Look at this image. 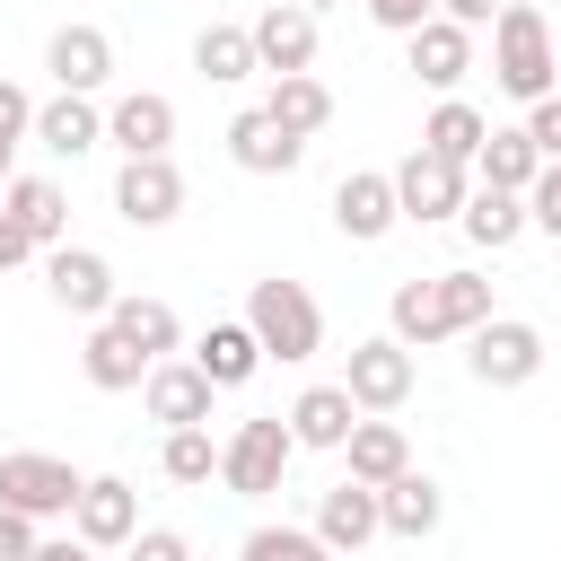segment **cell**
<instances>
[{
    "label": "cell",
    "instance_id": "6da1fadb",
    "mask_svg": "<svg viewBox=\"0 0 561 561\" xmlns=\"http://www.w3.org/2000/svg\"><path fill=\"white\" fill-rule=\"evenodd\" d=\"M386 316H394V342L438 351V342H456V333L491 324L500 307H491V280H482V272H430V280H403Z\"/></svg>",
    "mask_w": 561,
    "mask_h": 561
},
{
    "label": "cell",
    "instance_id": "7a4b0ae2",
    "mask_svg": "<svg viewBox=\"0 0 561 561\" xmlns=\"http://www.w3.org/2000/svg\"><path fill=\"white\" fill-rule=\"evenodd\" d=\"M552 18L535 9V0H508L500 18H491V79L517 96V105H535V96H552Z\"/></svg>",
    "mask_w": 561,
    "mask_h": 561
},
{
    "label": "cell",
    "instance_id": "3957f363",
    "mask_svg": "<svg viewBox=\"0 0 561 561\" xmlns=\"http://www.w3.org/2000/svg\"><path fill=\"white\" fill-rule=\"evenodd\" d=\"M245 324H254V342H263V359H316L324 351V307H316V289L307 280H254V298H245Z\"/></svg>",
    "mask_w": 561,
    "mask_h": 561
},
{
    "label": "cell",
    "instance_id": "277c9868",
    "mask_svg": "<svg viewBox=\"0 0 561 561\" xmlns=\"http://www.w3.org/2000/svg\"><path fill=\"white\" fill-rule=\"evenodd\" d=\"M289 456H298V438H289V412H263V421H237V430L219 438V482H228L237 500H263V491H280V473H289Z\"/></svg>",
    "mask_w": 561,
    "mask_h": 561
},
{
    "label": "cell",
    "instance_id": "5b68a950",
    "mask_svg": "<svg viewBox=\"0 0 561 561\" xmlns=\"http://www.w3.org/2000/svg\"><path fill=\"white\" fill-rule=\"evenodd\" d=\"M79 465L70 456H44V447H9L0 456V508H26V517H70L79 508Z\"/></svg>",
    "mask_w": 561,
    "mask_h": 561
},
{
    "label": "cell",
    "instance_id": "8992f818",
    "mask_svg": "<svg viewBox=\"0 0 561 561\" xmlns=\"http://www.w3.org/2000/svg\"><path fill=\"white\" fill-rule=\"evenodd\" d=\"M465 368L482 377V386H535L543 377V333L526 324V316H491V324H473L465 333Z\"/></svg>",
    "mask_w": 561,
    "mask_h": 561
},
{
    "label": "cell",
    "instance_id": "52a82bcc",
    "mask_svg": "<svg viewBox=\"0 0 561 561\" xmlns=\"http://www.w3.org/2000/svg\"><path fill=\"white\" fill-rule=\"evenodd\" d=\"M412 342H394V333H368V342H351V368H342V386H351V403L359 412H403L412 403Z\"/></svg>",
    "mask_w": 561,
    "mask_h": 561
},
{
    "label": "cell",
    "instance_id": "ba28073f",
    "mask_svg": "<svg viewBox=\"0 0 561 561\" xmlns=\"http://www.w3.org/2000/svg\"><path fill=\"white\" fill-rule=\"evenodd\" d=\"M465 193H473V167H456V158L412 149V158L394 167V202H403V219H421V228L456 219V210H465Z\"/></svg>",
    "mask_w": 561,
    "mask_h": 561
},
{
    "label": "cell",
    "instance_id": "9c48e42d",
    "mask_svg": "<svg viewBox=\"0 0 561 561\" xmlns=\"http://www.w3.org/2000/svg\"><path fill=\"white\" fill-rule=\"evenodd\" d=\"M44 289H53L61 316H88V324L114 316V298H123V289H114V263H105L96 245H53V254H44Z\"/></svg>",
    "mask_w": 561,
    "mask_h": 561
},
{
    "label": "cell",
    "instance_id": "30bf717a",
    "mask_svg": "<svg viewBox=\"0 0 561 561\" xmlns=\"http://www.w3.org/2000/svg\"><path fill=\"white\" fill-rule=\"evenodd\" d=\"M70 535L96 543V552L131 543V535H140V491H131L123 473H88V482H79V508H70Z\"/></svg>",
    "mask_w": 561,
    "mask_h": 561
},
{
    "label": "cell",
    "instance_id": "8fae6325",
    "mask_svg": "<svg viewBox=\"0 0 561 561\" xmlns=\"http://www.w3.org/2000/svg\"><path fill=\"white\" fill-rule=\"evenodd\" d=\"M44 70H53V88H70V96H96V88L114 79V35H105V26H88V18H70V26H53V44H44Z\"/></svg>",
    "mask_w": 561,
    "mask_h": 561
},
{
    "label": "cell",
    "instance_id": "7c38bea8",
    "mask_svg": "<svg viewBox=\"0 0 561 561\" xmlns=\"http://www.w3.org/2000/svg\"><path fill=\"white\" fill-rule=\"evenodd\" d=\"M114 210H123L131 228H167V219L184 210V167H175V158H123Z\"/></svg>",
    "mask_w": 561,
    "mask_h": 561
},
{
    "label": "cell",
    "instance_id": "4fadbf2b",
    "mask_svg": "<svg viewBox=\"0 0 561 561\" xmlns=\"http://www.w3.org/2000/svg\"><path fill=\"white\" fill-rule=\"evenodd\" d=\"M394 219H403V202H394V175H377V167H351V175L333 184V228H342L351 245H377Z\"/></svg>",
    "mask_w": 561,
    "mask_h": 561
},
{
    "label": "cell",
    "instance_id": "5bb4252c",
    "mask_svg": "<svg viewBox=\"0 0 561 561\" xmlns=\"http://www.w3.org/2000/svg\"><path fill=\"white\" fill-rule=\"evenodd\" d=\"M105 140H114L123 158H167V149H175V105H167L158 88H131V96L105 105Z\"/></svg>",
    "mask_w": 561,
    "mask_h": 561
},
{
    "label": "cell",
    "instance_id": "9a60e30c",
    "mask_svg": "<svg viewBox=\"0 0 561 561\" xmlns=\"http://www.w3.org/2000/svg\"><path fill=\"white\" fill-rule=\"evenodd\" d=\"M210 377L193 368V359H158L149 377H140V403H149V421H167V430H202L210 421Z\"/></svg>",
    "mask_w": 561,
    "mask_h": 561
},
{
    "label": "cell",
    "instance_id": "2e32d148",
    "mask_svg": "<svg viewBox=\"0 0 561 561\" xmlns=\"http://www.w3.org/2000/svg\"><path fill=\"white\" fill-rule=\"evenodd\" d=\"M254 61H263L272 79H289V70H316V9H298V0H272V9L254 18Z\"/></svg>",
    "mask_w": 561,
    "mask_h": 561
},
{
    "label": "cell",
    "instance_id": "e0dca14e",
    "mask_svg": "<svg viewBox=\"0 0 561 561\" xmlns=\"http://www.w3.org/2000/svg\"><path fill=\"white\" fill-rule=\"evenodd\" d=\"M403 44H412V79H421V88H438V96H456V88H465V70H473V26L430 18V26H412Z\"/></svg>",
    "mask_w": 561,
    "mask_h": 561
},
{
    "label": "cell",
    "instance_id": "ac0fdd59",
    "mask_svg": "<svg viewBox=\"0 0 561 561\" xmlns=\"http://www.w3.org/2000/svg\"><path fill=\"white\" fill-rule=\"evenodd\" d=\"M316 535H324L333 552H359V543H377V535H386V508H377V491L342 473V482L316 500Z\"/></svg>",
    "mask_w": 561,
    "mask_h": 561
},
{
    "label": "cell",
    "instance_id": "d6986e66",
    "mask_svg": "<svg viewBox=\"0 0 561 561\" xmlns=\"http://www.w3.org/2000/svg\"><path fill=\"white\" fill-rule=\"evenodd\" d=\"M228 158H237L245 175H289V167L307 158V140H298V131H280L263 105H245V114L228 123Z\"/></svg>",
    "mask_w": 561,
    "mask_h": 561
},
{
    "label": "cell",
    "instance_id": "ffe728a7",
    "mask_svg": "<svg viewBox=\"0 0 561 561\" xmlns=\"http://www.w3.org/2000/svg\"><path fill=\"white\" fill-rule=\"evenodd\" d=\"M0 210H18V219H26V237H35L44 254H53V245H70V193H61L53 175H9Z\"/></svg>",
    "mask_w": 561,
    "mask_h": 561
},
{
    "label": "cell",
    "instance_id": "44dd1931",
    "mask_svg": "<svg viewBox=\"0 0 561 561\" xmlns=\"http://www.w3.org/2000/svg\"><path fill=\"white\" fill-rule=\"evenodd\" d=\"M456 219H465V237H473L482 254H508V245L535 228V219H526V193H500V184H473Z\"/></svg>",
    "mask_w": 561,
    "mask_h": 561
},
{
    "label": "cell",
    "instance_id": "7402d4cb",
    "mask_svg": "<svg viewBox=\"0 0 561 561\" xmlns=\"http://www.w3.org/2000/svg\"><path fill=\"white\" fill-rule=\"evenodd\" d=\"M79 368H88V386H96V394H131L158 359H149V351H131V342L96 316V324H88V342H79Z\"/></svg>",
    "mask_w": 561,
    "mask_h": 561
},
{
    "label": "cell",
    "instance_id": "603a6c76",
    "mask_svg": "<svg viewBox=\"0 0 561 561\" xmlns=\"http://www.w3.org/2000/svg\"><path fill=\"white\" fill-rule=\"evenodd\" d=\"M351 430H359L351 386H307V394L289 403V438H298V447H351Z\"/></svg>",
    "mask_w": 561,
    "mask_h": 561
},
{
    "label": "cell",
    "instance_id": "cb8c5ba5",
    "mask_svg": "<svg viewBox=\"0 0 561 561\" xmlns=\"http://www.w3.org/2000/svg\"><path fill=\"white\" fill-rule=\"evenodd\" d=\"M377 508H386V535H403V543H421V535H438V517H447V491L430 482V473H394L386 491H377Z\"/></svg>",
    "mask_w": 561,
    "mask_h": 561
},
{
    "label": "cell",
    "instance_id": "d4e9b609",
    "mask_svg": "<svg viewBox=\"0 0 561 561\" xmlns=\"http://www.w3.org/2000/svg\"><path fill=\"white\" fill-rule=\"evenodd\" d=\"M193 368H202L219 394H228V386H245V377L263 368V342H254V324H245V316H237V324H210V333L193 342Z\"/></svg>",
    "mask_w": 561,
    "mask_h": 561
},
{
    "label": "cell",
    "instance_id": "484cf974",
    "mask_svg": "<svg viewBox=\"0 0 561 561\" xmlns=\"http://www.w3.org/2000/svg\"><path fill=\"white\" fill-rule=\"evenodd\" d=\"M351 482H368V491H386L403 465H412V447H403V430L386 421V412H359V430H351Z\"/></svg>",
    "mask_w": 561,
    "mask_h": 561
},
{
    "label": "cell",
    "instance_id": "4316f807",
    "mask_svg": "<svg viewBox=\"0 0 561 561\" xmlns=\"http://www.w3.org/2000/svg\"><path fill=\"white\" fill-rule=\"evenodd\" d=\"M193 70L210 79V88H237V79H254L263 61H254V26H228V18H210L202 35H193Z\"/></svg>",
    "mask_w": 561,
    "mask_h": 561
},
{
    "label": "cell",
    "instance_id": "83f0119b",
    "mask_svg": "<svg viewBox=\"0 0 561 561\" xmlns=\"http://www.w3.org/2000/svg\"><path fill=\"white\" fill-rule=\"evenodd\" d=\"M263 114H272L280 131H298V140H316V131L333 123V88H324L316 70H289V79H272V96H263Z\"/></svg>",
    "mask_w": 561,
    "mask_h": 561
},
{
    "label": "cell",
    "instance_id": "f1b7e54d",
    "mask_svg": "<svg viewBox=\"0 0 561 561\" xmlns=\"http://www.w3.org/2000/svg\"><path fill=\"white\" fill-rule=\"evenodd\" d=\"M35 140H44L53 158H88V149L105 140V114H96L88 96H70V88H61L53 105H35Z\"/></svg>",
    "mask_w": 561,
    "mask_h": 561
},
{
    "label": "cell",
    "instance_id": "f546056e",
    "mask_svg": "<svg viewBox=\"0 0 561 561\" xmlns=\"http://www.w3.org/2000/svg\"><path fill=\"white\" fill-rule=\"evenodd\" d=\"M482 140H491V123H482V105H465V96H438L430 123H421V149H430V158H456V167H473Z\"/></svg>",
    "mask_w": 561,
    "mask_h": 561
},
{
    "label": "cell",
    "instance_id": "4dcf8cb0",
    "mask_svg": "<svg viewBox=\"0 0 561 561\" xmlns=\"http://www.w3.org/2000/svg\"><path fill=\"white\" fill-rule=\"evenodd\" d=\"M105 324H114L131 351H149V359H175V342H184V316H175L167 298H131V289L114 298V316H105Z\"/></svg>",
    "mask_w": 561,
    "mask_h": 561
},
{
    "label": "cell",
    "instance_id": "1f68e13d",
    "mask_svg": "<svg viewBox=\"0 0 561 561\" xmlns=\"http://www.w3.org/2000/svg\"><path fill=\"white\" fill-rule=\"evenodd\" d=\"M535 175H543V149L526 140V123L491 131V140H482V158H473V184H500V193H526Z\"/></svg>",
    "mask_w": 561,
    "mask_h": 561
},
{
    "label": "cell",
    "instance_id": "d6a6232c",
    "mask_svg": "<svg viewBox=\"0 0 561 561\" xmlns=\"http://www.w3.org/2000/svg\"><path fill=\"white\" fill-rule=\"evenodd\" d=\"M158 473H167V482H184V491H202V482L219 473L210 421H202V430H167V447H158Z\"/></svg>",
    "mask_w": 561,
    "mask_h": 561
},
{
    "label": "cell",
    "instance_id": "836d02e7",
    "mask_svg": "<svg viewBox=\"0 0 561 561\" xmlns=\"http://www.w3.org/2000/svg\"><path fill=\"white\" fill-rule=\"evenodd\" d=\"M237 561H333V543L316 526H254L237 543Z\"/></svg>",
    "mask_w": 561,
    "mask_h": 561
},
{
    "label": "cell",
    "instance_id": "e575fe53",
    "mask_svg": "<svg viewBox=\"0 0 561 561\" xmlns=\"http://www.w3.org/2000/svg\"><path fill=\"white\" fill-rule=\"evenodd\" d=\"M18 140H35V96L18 79H0V158H18Z\"/></svg>",
    "mask_w": 561,
    "mask_h": 561
},
{
    "label": "cell",
    "instance_id": "d590c367",
    "mask_svg": "<svg viewBox=\"0 0 561 561\" xmlns=\"http://www.w3.org/2000/svg\"><path fill=\"white\" fill-rule=\"evenodd\" d=\"M526 219H535V228H543V237L561 245V158H552V167H543V175L526 184Z\"/></svg>",
    "mask_w": 561,
    "mask_h": 561
},
{
    "label": "cell",
    "instance_id": "8d00e7d4",
    "mask_svg": "<svg viewBox=\"0 0 561 561\" xmlns=\"http://www.w3.org/2000/svg\"><path fill=\"white\" fill-rule=\"evenodd\" d=\"M526 140H535V149H543V167H552V158H561V88H552V96H535V105H526Z\"/></svg>",
    "mask_w": 561,
    "mask_h": 561
},
{
    "label": "cell",
    "instance_id": "74e56055",
    "mask_svg": "<svg viewBox=\"0 0 561 561\" xmlns=\"http://www.w3.org/2000/svg\"><path fill=\"white\" fill-rule=\"evenodd\" d=\"M359 9H368L386 35H412V26H430V18H438V0H359Z\"/></svg>",
    "mask_w": 561,
    "mask_h": 561
},
{
    "label": "cell",
    "instance_id": "f35d334b",
    "mask_svg": "<svg viewBox=\"0 0 561 561\" xmlns=\"http://www.w3.org/2000/svg\"><path fill=\"white\" fill-rule=\"evenodd\" d=\"M35 526H44V517H26V508H0V561H35V543H44Z\"/></svg>",
    "mask_w": 561,
    "mask_h": 561
},
{
    "label": "cell",
    "instance_id": "ab89813d",
    "mask_svg": "<svg viewBox=\"0 0 561 561\" xmlns=\"http://www.w3.org/2000/svg\"><path fill=\"white\" fill-rule=\"evenodd\" d=\"M123 552H131V561H193V543H184L175 526H140V535H131Z\"/></svg>",
    "mask_w": 561,
    "mask_h": 561
},
{
    "label": "cell",
    "instance_id": "60d3db41",
    "mask_svg": "<svg viewBox=\"0 0 561 561\" xmlns=\"http://www.w3.org/2000/svg\"><path fill=\"white\" fill-rule=\"evenodd\" d=\"M26 254H44V245L26 237V219H18V210H0V272H18Z\"/></svg>",
    "mask_w": 561,
    "mask_h": 561
},
{
    "label": "cell",
    "instance_id": "b9f144b4",
    "mask_svg": "<svg viewBox=\"0 0 561 561\" xmlns=\"http://www.w3.org/2000/svg\"><path fill=\"white\" fill-rule=\"evenodd\" d=\"M500 9H508V0H438V18H456V26H473V35H482Z\"/></svg>",
    "mask_w": 561,
    "mask_h": 561
},
{
    "label": "cell",
    "instance_id": "7bdbcfd3",
    "mask_svg": "<svg viewBox=\"0 0 561 561\" xmlns=\"http://www.w3.org/2000/svg\"><path fill=\"white\" fill-rule=\"evenodd\" d=\"M35 561H96V543H79V535L70 543H35Z\"/></svg>",
    "mask_w": 561,
    "mask_h": 561
},
{
    "label": "cell",
    "instance_id": "ee69618b",
    "mask_svg": "<svg viewBox=\"0 0 561 561\" xmlns=\"http://www.w3.org/2000/svg\"><path fill=\"white\" fill-rule=\"evenodd\" d=\"M298 9H342V0H298Z\"/></svg>",
    "mask_w": 561,
    "mask_h": 561
},
{
    "label": "cell",
    "instance_id": "f6af8a7d",
    "mask_svg": "<svg viewBox=\"0 0 561 561\" xmlns=\"http://www.w3.org/2000/svg\"><path fill=\"white\" fill-rule=\"evenodd\" d=\"M0 193H9V158H0Z\"/></svg>",
    "mask_w": 561,
    "mask_h": 561
},
{
    "label": "cell",
    "instance_id": "bcb514c9",
    "mask_svg": "<svg viewBox=\"0 0 561 561\" xmlns=\"http://www.w3.org/2000/svg\"><path fill=\"white\" fill-rule=\"evenodd\" d=\"M535 9H543V0H535Z\"/></svg>",
    "mask_w": 561,
    "mask_h": 561
}]
</instances>
